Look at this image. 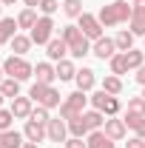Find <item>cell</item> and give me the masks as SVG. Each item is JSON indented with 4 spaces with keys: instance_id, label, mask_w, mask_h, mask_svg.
Segmentation results:
<instances>
[{
    "instance_id": "4fadbf2b",
    "label": "cell",
    "mask_w": 145,
    "mask_h": 148,
    "mask_svg": "<svg viewBox=\"0 0 145 148\" xmlns=\"http://www.w3.org/2000/svg\"><path fill=\"white\" fill-rule=\"evenodd\" d=\"M103 131H105V137H111V140L117 143V140H125V134H128V125H125V120L108 117V120H105V125H103Z\"/></svg>"
},
{
    "instance_id": "30bf717a",
    "label": "cell",
    "mask_w": 145,
    "mask_h": 148,
    "mask_svg": "<svg viewBox=\"0 0 145 148\" xmlns=\"http://www.w3.org/2000/svg\"><path fill=\"white\" fill-rule=\"evenodd\" d=\"M46 134H49V140H51V143H66V140H68V123H66L63 117H57V120H49V125H46Z\"/></svg>"
},
{
    "instance_id": "9a60e30c",
    "label": "cell",
    "mask_w": 145,
    "mask_h": 148,
    "mask_svg": "<svg viewBox=\"0 0 145 148\" xmlns=\"http://www.w3.org/2000/svg\"><path fill=\"white\" fill-rule=\"evenodd\" d=\"M46 54H49V60H54V63L66 60V54H68L66 40H63V37H51V40H49V46H46Z\"/></svg>"
},
{
    "instance_id": "7c38bea8",
    "label": "cell",
    "mask_w": 145,
    "mask_h": 148,
    "mask_svg": "<svg viewBox=\"0 0 145 148\" xmlns=\"http://www.w3.org/2000/svg\"><path fill=\"white\" fill-rule=\"evenodd\" d=\"M49 125V123H46ZM46 125L43 123H34V120H26V128H23V137L29 140V143H43V140H49V134H46Z\"/></svg>"
},
{
    "instance_id": "d590c367",
    "label": "cell",
    "mask_w": 145,
    "mask_h": 148,
    "mask_svg": "<svg viewBox=\"0 0 145 148\" xmlns=\"http://www.w3.org/2000/svg\"><path fill=\"white\" fill-rule=\"evenodd\" d=\"M29 120H34V123H43V125H46V123H49L51 117H49V108H43V106H37V108L31 111V117H29Z\"/></svg>"
},
{
    "instance_id": "d4e9b609",
    "label": "cell",
    "mask_w": 145,
    "mask_h": 148,
    "mask_svg": "<svg viewBox=\"0 0 145 148\" xmlns=\"http://www.w3.org/2000/svg\"><path fill=\"white\" fill-rule=\"evenodd\" d=\"M88 134L91 131L85 125V120H83V114L74 117V120H68V137H88Z\"/></svg>"
},
{
    "instance_id": "ffe728a7",
    "label": "cell",
    "mask_w": 145,
    "mask_h": 148,
    "mask_svg": "<svg viewBox=\"0 0 145 148\" xmlns=\"http://www.w3.org/2000/svg\"><path fill=\"white\" fill-rule=\"evenodd\" d=\"M9 46H12V54H17V57H26V54H29V49H31L34 43H31V37H26V34H14Z\"/></svg>"
},
{
    "instance_id": "603a6c76",
    "label": "cell",
    "mask_w": 145,
    "mask_h": 148,
    "mask_svg": "<svg viewBox=\"0 0 145 148\" xmlns=\"http://www.w3.org/2000/svg\"><path fill=\"white\" fill-rule=\"evenodd\" d=\"M0 94H3L6 100H14V97H20V80H14V77H6V80L0 83Z\"/></svg>"
},
{
    "instance_id": "bcb514c9",
    "label": "cell",
    "mask_w": 145,
    "mask_h": 148,
    "mask_svg": "<svg viewBox=\"0 0 145 148\" xmlns=\"http://www.w3.org/2000/svg\"><path fill=\"white\" fill-rule=\"evenodd\" d=\"M142 97H145V86H142Z\"/></svg>"
},
{
    "instance_id": "1f68e13d",
    "label": "cell",
    "mask_w": 145,
    "mask_h": 148,
    "mask_svg": "<svg viewBox=\"0 0 145 148\" xmlns=\"http://www.w3.org/2000/svg\"><path fill=\"white\" fill-rule=\"evenodd\" d=\"M63 12H66V17H80L83 14V0H63Z\"/></svg>"
},
{
    "instance_id": "ba28073f",
    "label": "cell",
    "mask_w": 145,
    "mask_h": 148,
    "mask_svg": "<svg viewBox=\"0 0 145 148\" xmlns=\"http://www.w3.org/2000/svg\"><path fill=\"white\" fill-rule=\"evenodd\" d=\"M77 20H80V32L88 37L91 43L103 37V23H100V17H97V14H88V12H83Z\"/></svg>"
},
{
    "instance_id": "7bdbcfd3",
    "label": "cell",
    "mask_w": 145,
    "mask_h": 148,
    "mask_svg": "<svg viewBox=\"0 0 145 148\" xmlns=\"http://www.w3.org/2000/svg\"><path fill=\"white\" fill-rule=\"evenodd\" d=\"M0 3H3V6H14L17 0H0Z\"/></svg>"
},
{
    "instance_id": "8992f818",
    "label": "cell",
    "mask_w": 145,
    "mask_h": 148,
    "mask_svg": "<svg viewBox=\"0 0 145 148\" xmlns=\"http://www.w3.org/2000/svg\"><path fill=\"white\" fill-rule=\"evenodd\" d=\"M88 103H91V108H97V111H103L105 117H117L120 114V100L114 97V94H108V91H94V94H88Z\"/></svg>"
},
{
    "instance_id": "74e56055",
    "label": "cell",
    "mask_w": 145,
    "mask_h": 148,
    "mask_svg": "<svg viewBox=\"0 0 145 148\" xmlns=\"http://www.w3.org/2000/svg\"><path fill=\"white\" fill-rule=\"evenodd\" d=\"M125 148H145V140H142V137H137V134H134V137H131V140L125 143Z\"/></svg>"
},
{
    "instance_id": "cb8c5ba5",
    "label": "cell",
    "mask_w": 145,
    "mask_h": 148,
    "mask_svg": "<svg viewBox=\"0 0 145 148\" xmlns=\"http://www.w3.org/2000/svg\"><path fill=\"white\" fill-rule=\"evenodd\" d=\"M114 43H117V51H131V49H134V34H131V29H122V32H117Z\"/></svg>"
},
{
    "instance_id": "6da1fadb",
    "label": "cell",
    "mask_w": 145,
    "mask_h": 148,
    "mask_svg": "<svg viewBox=\"0 0 145 148\" xmlns=\"http://www.w3.org/2000/svg\"><path fill=\"white\" fill-rule=\"evenodd\" d=\"M134 14V6H128V0H114V3H105L103 9H100V23H103V29L105 26H120V23H128Z\"/></svg>"
},
{
    "instance_id": "484cf974",
    "label": "cell",
    "mask_w": 145,
    "mask_h": 148,
    "mask_svg": "<svg viewBox=\"0 0 145 148\" xmlns=\"http://www.w3.org/2000/svg\"><path fill=\"white\" fill-rule=\"evenodd\" d=\"M108 63H111V74H117V77L131 71V69H128V60H125V51H117V54L111 57Z\"/></svg>"
},
{
    "instance_id": "9c48e42d",
    "label": "cell",
    "mask_w": 145,
    "mask_h": 148,
    "mask_svg": "<svg viewBox=\"0 0 145 148\" xmlns=\"http://www.w3.org/2000/svg\"><path fill=\"white\" fill-rule=\"evenodd\" d=\"M91 54L100 57V60H111V57L117 54L114 37H100V40H94V43H91Z\"/></svg>"
},
{
    "instance_id": "7a4b0ae2",
    "label": "cell",
    "mask_w": 145,
    "mask_h": 148,
    "mask_svg": "<svg viewBox=\"0 0 145 148\" xmlns=\"http://www.w3.org/2000/svg\"><path fill=\"white\" fill-rule=\"evenodd\" d=\"M60 37L66 40V46H68V54H71V57L83 60L85 54H91V40L83 34V32H80V26H63Z\"/></svg>"
},
{
    "instance_id": "836d02e7",
    "label": "cell",
    "mask_w": 145,
    "mask_h": 148,
    "mask_svg": "<svg viewBox=\"0 0 145 148\" xmlns=\"http://www.w3.org/2000/svg\"><path fill=\"white\" fill-rule=\"evenodd\" d=\"M12 123H14L12 108H0V131H9V128H12Z\"/></svg>"
},
{
    "instance_id": "83f0119b",
    "label": "cell",
    "mask_w": 145,
    "mask_h": 148,
    "mask_svg": "<svg viewBox=\"0 0 145 148\" xmlns=\"http://www.w3.org/2000/svg\"><path fill=\"white\" fill-rule=\"evenodd\" d=\"M122 120H125V125L134 131L137 137H142V140H145V117H134V114H125Z\"/></svg>"
},
{
    "instance_id": "ab89813d",
    "label": "cell",
    "mask_w": 145,
    "mask_h": 148,
    "mask_svg": "<svg viewBox=\"0 0 145 148\" xmlns=\"http://www.w3.org/2000/svg\"><path fill=\"white\" fill-rule=\"evenodd\" d=\"M131 6H134V12L145 14V0H131Z\"/></svg>"
},
{
    "instance_id": "3957f363",
    "label": "cell",
    "mask_w": 145,
    "mask_h": 148,
    "mask_svg": "<svg viewBox=\"0 0 145 148\" xmlns=\"http://www.w3.org/2000/svg\"><path fill=\"white\" fill-rule=\"evenodd\" d=\"M29 97L34 100L37 106H43V108H60V91H57L54 86H46V83H34L31 86V91Z\"/></svg>"
},
{
    "instance_id": "d6986e66",
    "label": "cell",
    "mask_w": 145,
    "mask_h": 148,
    "mask_svg": "<svg viewBox=\"0 0 145 148\" xmlns=\"http://www.w3.org/2000/svg\"><path fill=\"white\" fill-rule=\"evenodd\" d=\"M85 143H88V148H117L114 145V140L111 137H105V131H91L88 137H85Z\"/></svg>"
},
{
    "instance_id": "f35d334b",
    "label": "cell",
    "mask_w": 145,
    "mask_h": 148,
    "mask_svg": "<svg viewBox=\"0 0 145 148\" xmlns=\"http://www.w3.org/2000/svg\"><path fill=\"white\" fill-rule=\"evenodd\" d=\"M134 80H137L140 86H145V66H140V69H137V74H134Z\"/></svg>"
},
{
    "instance_id": "5b68a950",
    "label": "cell",
    "mask_w": 145,
    "mask_h": 148,
    "mask_svg": "<svg viewBox=\"0 0 145 148\" xmlns=\"http://www.w3.org/2000/svg\"><path fill=\"white\" fill-rule=\"evenodd\" d=\"M3 71H6V77H14V80H29V77H34V66L26 60V57H6V63H3Z\"/></svg>"
},
{
    "instance_id": "5bb4252c",
    "label": "cell",
    "mask_w": 145,
    "mask_h": 148,
    "mask_svg": "<svg viewBox=\"0 0 145 148\" xmlns=\"http://www.w3.org/2000/svg\"><path fill=\"white\" fill-rule=\"evenodd\" d=\"M74 83H77V91H85V94H88L91 88L97 86V71L83 66V69L77 71V77H74Z\"/></svg>"
},
{
    "instance_id": "e0dca14e",
    "label": "cell",
    "mask_w": 145,
    "mask_h": 148,
    "mask_svg": "<svg viewBox=\"0 0 145 148\" xmlns=\"http://www.w3.org/2000/svg\"><path fill=\"white\" fill-rule=\"evenodd\" d=\"M34 77H37V83L51 86V83L57 80V71H54V66H51V63H37V66H34Z\"/></svg>"
},
{
    "instance_id": "277c9868",
    "label": "cell",
    "mask_w": 145,
    "mask_h": 148,
    "mask_svg": "<svg viewBox=\"0 0 145 148\" xmlns=\"http://www.w3.org/2000/svg\"><path fill=\"white\" fill-rule=\"evenodd\" d=\"M85 106H88V94L85 91H74V94H68V97L60 103V117L68 123L74 117H80V114L85 111Z\"/></svg>"
},
{
    "instance_id": "8d00e7d4",
    "label": "cell",
    "mask_w": 145,
    "mask_h": 148,
    "mask_svg": "<svg viewBox=\"0 0 145 148\" xmlns=\"http://www.w3.org/2000/svg\"><path fill=\"white\" fill-rule=\"evenodd\" d=\"M66 148H88V143H85L83 137H68V140H66Z\"/></svg>"
},
{
    "instance_id": "52a82bcc",
    "label": "cell",
    "mask_w": 145,
    "mask_h": 148,
    "mask_svg": "<svg viewBox=\"0 0 145 148\" xmlns=\"http://www.w3.org/2000/svg\"><path fill=\"white\" fill-rule=\"evenodd\" d=\"M31 43L34 46H49V40L54 37V20L49 17V14H43V17H37L34 29H31Z\"/></svg>"
},
{
    "instance_id": "2e32d148",
    "label": "cell",
    "mask_w": 145,
    "mask_h": 148,
    "mask_svg": "<svg viewBox=\"0 0 145 148\" xmlns=\"http://www.w3.org/2000/svg\"><path fill=\"white\" fill-rule=\"evenodd\" d=\"M17 20L14 17H0V46L3 43H12V37L17 34Z\"/></svg>"
},
{
    "instance_id": "ee69618b",
    "label": "cell",
    "mask_w": 145,
    "mask_h": 148,
    "mask_svg": "<svg viewBox=\"0 0 145 148\" xmlns=\"http://www.w3.org/2000/svg\"><path fill=\"white\" fill-rule=\"evenodd\" d=\"M3 80H6V71H3V66H0V83H3Z\"/></svg>"
},
{
    "instance_id": "44dd1931",
    "label": "cell",
    "mask_w": 145,
    "mask_h": 148,
    "mask_svg": "<svg viewBox=\"0 0 145 148\" xmlns=\"http://www.w3.org/2000/svg\"><path fill=\"white\" fill-rule=\"evenodd\" d=\"M83 120H85L88 131H100L103 125H105V114H103V111H97V108H91V111H83Z\"/></svg>"
},
{
    "instance_id": "b9f144b4",
    "label": "cell",
    "mask_w": 145,
    "mask_h": 148,
    "mask_svg": "<svg viewBox=\"0 0 145 148\" xmlns=\"http://www.w3.org/2000/svg\"><path fill=\"white\" fill-rule=\"evenodd\" d=\"M20 148H40V145H37V143H29V140H26V143H23Z\"/></svg>"
},
{
    "instance_id": "7402d4cb",
    "label": "cell",
    "mask_w": 145,
    "mask_h": 148,
    "mask_svg": "<svg viewBox=\"0 0 145 148\" xmlns=\"http://www.w3.org/2000/svg\"><path fill=\"white\" fill-rule=\"evenodd\" d=\"M54 71H57V80H60V83H68V80L77 77V69H74L71 60H60V63L54 66Z\"/></svg>"
},
{
    "instance_id": "8fae6325",
    "label": "cell",
    "mask_w": 145,
    "mask_h": 148,
    "mask_svg": "<svg viewBox=\"0 0 145 148\" xmlns=\"http://www.w3.org/2000/svg\"><path fill=\"white\" fill-rule=\"evenodd\" d=\"M9 108L14 114V120H29L31 111H34V100H31V97H14Z\"/></svg>"
},
{
    "instance_id": "f6af8a7d",
    "label": "cell",
    "mask_w": 145,
    "mask_h": 148,
    "mask_svg": "<svg viewBox=\"0 0 145 148\" xmlns=\"http://www.w3.org/2000/svg\"><path fill=\"white\" fill-rule=\"evenodd\" d=\"M3 100H6V97H3V94H0V108H3Z\"/></svg>"
},
{
    "instance_id": "f546056e",
    "label": "cell",
    "mask_w": 145,
    "mask_h": 148,
    "mask_svg": "<svg viewBox=\"0 0 145 148\" xmlns=\"http://www.w3.org/2000/svg\"><path fill=\"white\" fill-rule=\"evenodd\" d=\"M103 91H108V94H117L122 91V77H117V74H108L105 80H103Z\"/></svg>"
},
{
    "instance_id": "f1b7e54d",
    "label": "cell",
    "mask_w": 145,
    "mask_h": 148,
    "mask_svg": "<svg viewBox=\"0 0 145 148\" xmlns=\"http://www.w3.org/2000/svg\"><path fill=\"white\" fill-rule=\"evenodd\" d=\"M34 23H37V12H34V9H23V12L17 14V26H20V29H29V32H31Z\"/></svg>"
},
{
    "instance_id": "e575fe53",
    "label": "cell",
    "mask_w": 145,
    "mask_h": 148,
    "mask_svg": "<svg viewBox=\"0 0 145 148\" xmlns=\"http://www.w3.org/2000/svg\"><path fill=\"white\" fill-rule=\"evenodd\" d=\"M37 9H40L43 14H49V17H51L57 9H60V0H40V6H37Z\"/></svg>"
},
{
    "instance_id": "4316f807",
    "label": "cell",
    "mask_w": 145,
    "mask_h": 148,
    "mask_svg": "<svg viewBox=\"0 0 145 148\" xmlns=\"http://www.w3.org/2000/svg\"><path fill=\"white\" fill-rule=\"evenodd\" d=\"M128 29H131V34H134V37H145V14L134 12L131 20H128Z\"/></svg>"
},
{
    "instance_id": "7dc6e473",
    "label": "cell",
    "mask_w": 145,
    "mask_h": 148,
    "mask_svg": "<svg viewBox=\"0 0 145 148\" xmlns=\"http://www.w3.org/2000/svg\"><path fill=\"white\" fill-rule=\"evenodd\" d=\"M0 12H3V3H0Z\"/></svg>"
},
{
    "instance_id": "4dcf8cb0",
    "label": "cell",
    "mask_w": 145,
    "mask_h": 148,
    "mask_svg": "<svg viewBox=\"0 0 145 148\" xmlns=\"http://www.w3.org/2000/svg\"><path fill=\"white\" fill-rule=\"evenodd\" d=\"M125 114H134V117H145V97H131L128 100V111Z\"/></svg>"
},
{
    "instance_id": "d6a6232c",
    "label": "cell",
    "mask_w": 145,
    "mask_h": 148,
    "mask_svg": "<svg viewBox=\"0 0 145 148\" xmlns=\"http://www.w3.org/2000/svg\"><path fill=\"white\" fill-rule=\"evenodd\" d=\"M142 51L140 49H131V51H125V60H128V69H140L142 66Z\"/></svg>"
},
{
    "instance_id": "60d3db41",
    "label": "cell",
    "mask_w": 145,
    "mask_h": 148,
    "mask_svg": "<svg viewBox=\"0 0 145 148\" xmlns=\"http://www.w3.org/2000/svg\"><path fill=\"white\" fill-rule=\"evenodd\" d=\"M23 3H26V9H37L40 6V0H23Z\"/></svg>"
},
{
    "instance_id": "ac0fdd59",
    "label": "cell",
    "mask_w": 145,
    "mask_h": 148,
    "mask_svg": "<svg viewBox=\"0 0 145 148\" xmlns=\"http://www.w3.org/2000/svg\"><path fill=\"white\" fill-rule=\"evenodd\" d=\"M23 143H26V137L20 131H14V128L0 131V148H20Z\"/></svg>"
}]
</instances>
